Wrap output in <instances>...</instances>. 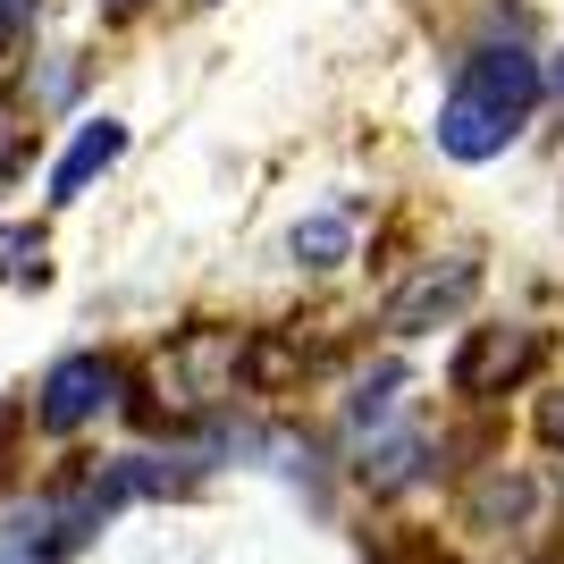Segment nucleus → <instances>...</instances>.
<instances>
[{
	"label": "nucleus",
	"instance_id": "obj_1",
	"mask_svg": "<svg viewBox=\"0 0 564 564\" xmlns=\"http://www.w3.org/2000/svg\"><path fill=\"white\" fill-rule=\"evenodd\" d=\"M540 101H547V68H540V51L531 43H480V51H464V68H455V85H447V101H438V152L447 161H497L506 143L540 118Z\"/></svg>",
	"mask_w": 564,
	"mask_h": 564
},
{
	"label": "nucleus",
	"instance_id": "obj_2",
	"mask_svg": "<svg viewBox=\"0 0 564 564\" xmlns=\"http://www.w3.org/2000/svg\"><path fill=\"white\" fill-rule=\"evenodd\" d=\"M118 497L110 480H85V489H43V497H25V506H9L0 514V564H68L76 547L101 531V514H110Z\"/></svg>",
	"mask_w": 564,
	"mask_h": 564
},
{
	"label": "nucleus",
	"instance_id": "obj_3",
	"mask_svg": "<svg viewBox=\"0 0 564 564\" xmlns=\"http://www.w3.org/2000/svg\"><path fill=\"white\" fill-rule=\"evenodd\" d=\"M110 404H118V362L110 354H59L43 371V388H34V422L68 438V430L101 422Z\"/></svg>",
	"mask_w": 564,
	"mask_h": 564
},
{
	"label": "nucleus",
	"instance_id": "obj_4",
	"mask_svg": "<svg viewBox=\"0 0 564 564\" xmlns=\"http://www.w3.org/2000/svg\"><path fill=\"white\" fill-rule=\"evenodd\" d=\"M471 295H480V261H447V270H422V279H413L397 304H388V329H397V337H430L438 321H455Z\"/></svg>",
	"mask_w": 564,
	"mask_h": 564
},
{
	"label": "nucleus",
	"instance_id": "obj_5",
	"mask_svg": "<svg viewBox=\"0 0 564 564\" xmlns=\"http://www.w3.org/2000/svg\"><path fill=\"white\" fill-rule=\"evenodd\" d=\"M531 362H540V337L531 329H480L464 354H455V388H464V397H489V388L522 379Z\"/></svg>",
	"mask_w": 564,
	"mask_h": 564
},
{
	"label": "nucleus",
	"instance_id": "obj_6",
	"mask_svg": "<svg viewBox=\"0 0 564 564\" xmlns=\"http://www.w3.org/2000/svg\"><path fill=\"white\" fill-rule=\"evenodd\" d=\"M118 152H127V127H118V118H85V127H76V143L59 152V169H51V203H76V194L94 186Z\"/></svg>",
	"mask_w": 564,
	"mask_h": 564
},
{
	"label": "nucleus",
	"instance_id": "obj_7",
	"mask_svg": "<svg viewBox=\"0 0 564 564\" xmlns=\"http://www.w3.org/2000/svg\"><path fill=\"white\" fill-rule=\"evenodd\" d=\"M295 253H312V261L346 253V228H337V219H312V228H295Z\"/></svg>",
	"mask_w": 564,
	"mask_h": 564
},
{
	"label": "nucleus",
	"instance_id": "obj_8",
	"mask_svg": "<svg viewBox=\"0 0 564 564\" xmlns=\"http://www.w3.org/2000/svg\"><path fill=\"white\" fill-rule=\"evenodd\" d=\"M34 9H43V0H0V59L18 51V34L34 25Z\"/></svg>",
	"mask_w": 564,
	"mask_h": 564
},
{
	"label": "nucleus",
	"instance_id": "obj_9",
	"mask_svg": "<svg viewBox=\"0 0 564 564\" xmlns=\"http://www.w3.org/2000/svg\"><path fill=\"white\" fill-rule=\"evenodd\" d=\"M540 438H556V447H564V397L540 404Z\"/></svg>",
	"mask_w": 564,
	"mask_h": 564
},
{
	"label": "nucleus",
	"instance_id": "obj_10",
	"mask_svg": "<svg viewBox=\"0 0 564 564\" xmlns=\"http://www.w3.org/2000/svg\"><path fill=\"white\" fill-rule=\"evenodd\" d=\"M547 85H556V94H564V59H556V76H547Z\"/></svg>",
	"mask_w": 564,
	"mask_h": 564
},
{
	"label": "nucleus",
	"instance_id": "obj_11",
	"mask_svg": "<svg viewBox=\"0 0 564 564\" xmlns=\"http://www.w3.org/2000/svg\"><path fill=\"white\" fill-rule=\"evenodd\" d=\"M110 9H135V0H110Z\"/></svg>",
	"mask_w": 564,
	"mask_h": 564
}]
</instances>
